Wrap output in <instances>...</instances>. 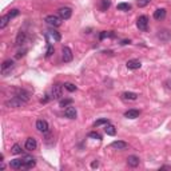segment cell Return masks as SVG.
I'll return each instance as SVG.
<instances>
[{
	"label": "cell",
	"instance_id": "obj_1",
	"mask_svg": "<svg viewBox=\"0 0 171 171\" xmlns=\"http://www.w3.org/2000/svg\"><path fill=\"white\" fill-rule=\"evenodd\" d=\"M62 17L60 16H58V15H47L46 17H44V21L48 24V25H51V27H59L62 25Z\"/></svg>",
	"mask_w": 171,
	"mask_h": 171
},
{
	"label": "cell",
	"instance_id": "obj_2",
	"mask_svg": "<svg viewBox=\"0 0 171 171\" xmlns=\"http://www.w3.org/2000/svg\"><path fill=\"white\" fill-rule=\"evenodd\" d=\"M24 104H25V102L21 100V99L17 98V96H13L10 99V100L6 102V106L10 107V109H19V107H23Z\"/></svg>",
	"mask_w": 171,
	"mask_h": 171
},
{
	"label": "cell",
	"instance_id": "obj_3",
	"mask_svg": "<svg viewBox=\"0 0 171 171\" xmlns=\"http://www.w3.org/2000/svg\"><path fill=\"white\" fill-rule=\"evenodd\" d=\"M13 66H15L13 60H11V59L4 60V62L2 63V75H3V76H8V74H10L11 71L13 70Z\"/></svg>",
	"mask_w": 171,
	"mask_h": 171
},
{
	"label": "cell",
	"instance_id": "obj_4",
	"mask_svg": "<svg viewBox=\"0 0 171 171\" xmlns=\"http://www.w3.org/2000/svg\"><path fill=\"white\" fill-rule=\"evenodd\" d=\"M136 27L139 28V31H147L148 28V17L146 15H142V16H139L138 17V20H136Z\"/></svg>",
	"mask_w": 171,
	"mask_h": 171
},
{
	"label": "cell",
	"instance_id": "obj_5",
	"mask_svg": "<svg viewBox=\"0 0 171 171\" xmlns=\"http://www.w3.org/2000/svg\"><path fill=\"white\" fill-rule=\"evenodd\" d=\"M62 96H63V87L60 84H55L51 90V98L55 99V100H59Z\"/></svg>",
	"mask_w": 171,
	"mask_h": 171
},
{
	"label": "cell",
	"instance_id": "obj_6",
	"mask_svg": "<svg viewBox=\"0 0 171 171\" xmlns=\"http://www.w3.org/2000/svg\"><path fill=\"white\" fill-rule=\"evenodd\" d=\"M62 58H63V62H64V63H70L71 60H72L74 55H72V51H71L70 47L64 46L62 48Z\"/></svg>",
	"mask_w": 171,
	"mask_h": 171
},
{
	"label": "cell",
	"instance_id": "obj_7",
	"mask_svg": "<svg viewBox=\"0 0 171 171\" xmlns=\"http://www.w3.org/2000/svg\"><path fill=\"white\" fill-rule=\"evenodd\" d=\"M36 130L39 132H43V134H47L48 132V130H49V124L47 120H44V119H39L36 120Z\"/></svg>",
	"mask_w": 171,
	"mask_h": 171
},
{
	"label": "cell",
	"instance_id": "obj_8",
	"mask_svg": "<svg viewBox=\"0 0 171 171\" xmlns=\"http://www.w3.org/2000/svg\"><path fill=\"white\" fill-rule=\"evenodd\" d=\"M59 16L63 20H68L71 16H72V10L70 7H62L59 8Z\"/></svg>",
	"mask_w": 171,
	"mask_h": 171
},
{
	"label": "cell",
	"instance_id": "obj_9",
	"mask_svg": "<svg viewBox=\"0 0 171 171\" xmlns=\"http://www.w3.org/2000/svg\"><path fill=\"white\" fill-rule=\"evenodd\" d=\"M24 147H25V150H28V151L36 150V147H38L36 139H35V138H27V141L24 143Z\"/></svg>",
	"mask_w": 171,
	"mask_h": 171
},
{
	"label": "cell",
	"instance_id": "obj_10",
	"mask_svg": "<svg viewBox=\"0 0 171 171\" xmlns=\"http://www.w3.org/2000/svg\"><path fill=\"white\" fill-rule=\"evenodd\" d=\"M76 115H78V112H76V109H75L74 106L66 107V110H64V116H66V118H68V119H75Z\"/></svg>",
	"mask_w": 171,
	"mask_h": 171
},
{
	"label": "cell",
	"instance_id": "obj_11",
	"mask_svg": "<svg viewBox=\"0 0 171 171\" xmlns=\"http://www.w3.org/2000/svg\"><path fill=\"white\" fill-rule=\"evenodd\" d=\"M15 96L20 98L21 100H24L25 103L30 100V92H28V91H25V90H23V88H17V90H16Z\"/></svg>",
	"mask_w": 171,
	"mask_h": 171
},
{
	"label": "cell",
	"instance_id": "obj_12",
	"mask_svg": "<svg viewBox=\"0 0 171 171\" xmlns=\"http://www.w3.org/2000/svg\"><path fill=\"white\" fill-rule=\"evenodd\" d=\"M126 66H127L128 70H138V68H141L142 63L139 59H130L127 63H126Z\"/></svg>",
	"mask_w": 171,
	"mask_h": 171
},
{
	"label": "cell",
	"instance_id": "obj_13",
	"mask_svg": "<svg viewBox=\"0 0 171 171\" xmlns=\"http://www.w3.org/2000/svg\"><path fill=\"white\" fill-rule=\"evenodd\" d=\"M35 164H36V160H35L34 158L25 156V158L23 159V169H24V170L32 169V167H35Z\"/></svg>",
	"mask_w": 171,
	"mask_h": 171
},
{
	"label": "cell",
	"instance_id": "obj_14",
	"mask_svg": "<svg viewBox=\"0 0 171 171\" xmlns=\"http://www.w3.org/2000/svg\"><path fill=\"white\" fill-rule=\"evenodd\" d=\"M139 115H141V111L135 110V109H131L124 112V118H127V119H136L139 118Z\"/></svg>",
	"mask_w": 171,
	"mask_h": 171
},
{
	"label": "cell",
	"instance_id": "obj_15",
	"mask_svg": "<svg viewBox=\"0 0 171 171\" xmlns=\"http://www.w3.org/2000/svg\"><path fill=\"white\" fill-rule=\"evenodd\" d=\"M111 147L112 148H116V150H126V148L128 147V145L123 141H115L111 143Z\"/></svg>",
	"mask_w": 171,
	"mask_h": 171
},
{
	"label": "cell",
	"instance_id": "obj_16",
	"mask_svg": "<svg viewBox=\"0 0 171 171\" xmlns=\"http://www.w3.org/2000/svg\"><path fill=\"white\" fill-rule=\"evenodd\" d=\"M10 167L13 170H20L23 169V159H12L10 162Z\"/></svg>",
	"mask_w": 171,
	"mask_h": 171
},
{
	"label": "cell",
	"instance_id": "obj_17",
	"mask_svg": "<svg viewBox=\"0 0 171 171\" xmlns=\"http://www.w3.org/2000/svg\"><path fill=\"white\" fill-rule=\"evenodd\" d=\"M166 17V10L164 8H158L154 11V19L155 20H163Z\"/></svg>",
	"mask_w": 171,
	"mask_h": 171
},
{
	"label": "cell",
	"instance_id": "obj_18",
	"mask_svg": "<svg viewBox=\"0 0 171 171\" xmlns=\"http://www.w3.org/2000/svg\"><path fill=\"white\" fill-rule=\"evenodd\" d=\"M127 164L130 167H138L139 166V158L136 155H130L127 158Z\"/></svg>",
	"mask_w": 171,
	"mask_h": 171
},
{
	"label": "cell",
	"instance_id": "obj_19",
	"mask_svg": "<svg viewBox=\"0 0 171 171\" xmlns=\"http://www.w3.org/2000/svg\"><path fill=\"white\" fill-rule=\"evenodd\" d=\"M25 32L24 31H20L19 34H17V36H16V40H15V43H16V46H23L24 42H25Z\"/></svg>",
	"mask_w": 171,
	"mask_h": 171
},
{
	"label": "cell",
	"instance_id": "obj_20",
	"mask_svg": "<svg viewBox=\"0 0 171 171\" xmlns=\"http://www.w3.org/2000/svg\"><path fill=\"white\" fill-rule=\"evenodd\" d=\"M47 36H51L53 39V42H60V40H62L60 34L58 32V31H55V30H49L47 32Z\"/></svg>",
	"mask_w": 171,
	"mask_h": 171
},
{
	"label": "cell",
	"instance_id": "obj_21",
	"mask_svg": "<svg viewBox=\"0 0 171 171\" xmlns=\"http://www.w3.org/2000/svg\"><path fill=\"white\" fill-rule=\"evenodd\" d=\"M122 98L126 99V100H136L138 99V94L135 92H130V91H126L122 94Z\"/></svg>",
	"mask_w": 171,
	"mask_h": 171
},
{
	"label": "cell",
	"instance_id": "obj_22",
	"mask_svg": "<svg viewBox=\"0 0 171 171\" xmlns=\"http://www.w3.org/2000/svg\"><path fill=\"white\" fill-rule=\"evenodd\" d=\"M104 131H106L107 135H110V136H114V135L116 134V128H115V126H112L111 123H107L106 127H104Z\"/></svg>",
	"mask_w": 171,
	"mask_h": 171
},
{
	"label": "cell",
	"instance_id": "obj_23",
	"mask_svg": "<svg viewBox=\"0 0 171 171\" xmlns=\"http://www.w3.org/2000/svg\"><path fill=\"white\" fill-rule=\"evenodd\" d=\"M11 17L8 15H3L2 17H0V30H4L6 27L8 25V23H10Z\"/></svg>",
	"mask_w": 171,
	"mask_h": 171
},
{
	"label": "cell",
	"instance_id": "obj_24",
	"mask_svg": "<svg viewBox=\"0 0 171 171\" xmlns=\"http://www.w3.org/2000/svg\"><path fill=\"white\" fill-rule=\"evenodd\" d=\"M72 102H74V100H72V99H71V98H67V99H60L59 106L64 109V107H68V106L72 104Z\"/></svg>",
	"mask_w": 171,
	"mask_h": 171
},
{
	"label": "cell",
	"instance_id": "obj_25",
	"mask_svg": "<svg viewBox=\"0 0 171 171\" xmlns=\"http://www.w3.org/2000/svg\"><path fill=\"white\" fill-rule=\"evenodd\" d=\"M21 146L19 145V143H15V145L12 146V148H11V152L13 155H19V154H21Z\"/></svg>",
	"mask_w": 171,
	"mask_h": 171
},
{
	"label": "cell",
	"instance_id": "obj_26",
	"mask_svg": "<svg viewBox=\"0 0 171 171\" xmlns=\"http://www.w3.org/2000/svg\"><path fill=\"white\" fill-rule=\"evenodd\" d=\"M111 7V0H100V10L107 11Z\"/></svg>",
	"mask_w": 171,
	"mask_h": 171
},
{
	"label": "cell",
	"instance_id": "obj_27",
	"mask_svg": "<svg viewBox=\"0 0 171 171\" xmlns=\"http://www.w3.org/2000/svg\"><path fill=\"white\" fill-rule=\"evenodd\" d=\"M116 8H118L119 11H130V10H131V6L127 4V3H119Z\"/></svg>",
	"mask_w": 171,
	"mask_h": 171
},
{
	"label": "cell",
	"instance_id": "obj_28",
	"mask_svg": "<svg viewBox=\"0 0 171 171\" xmlns=\"http://www.w3.org/2000/svg\"><path fill=\"white\" fill-rule=\"evenodd\" d=\"M114 36H115L114 32H106V31H103V32H100V35H99V39L103 40L106 38H114Z\"/></svg>",
	"mask_w": 171,
	"mask_h": 171
},
{
	"label": "cell",
	"instance_id": "obj_29",
	"mask_svg": "<svg viewBox=\"0 0 171 171\" xmlns=\"http://www.w3.org/2000/svg\"><path fill=\"white\" fill-rule=\"evenodd\" d=\"M64 88L67 90V91H70V92L76 91V86L72 84V83H64Z\"/></svg>",
	"mask_w": 171,
	"mask_h": 171
},
{
	"label": "cell",
	"instance_id": "obj_30",
	"mask_svg": "<svg viewBox=\"0 0 171 171\" xmlns=\"http://www.w3.org/2000/svg\"><path fill=\"white\" fill-rule=\"evenodd\" d=\"M88 138H92V139H98V141H100L102 139V135L96 132V131H91V132H88Z\"/></svg>",
	"mask_w": 171,
	"mask_h": 171
},
{
	"label": "cell",
	"instance_id": "obj_31",
	"mask_svg": "<svg viewBox=\"0 0 171 171\" xmlns=\"http://www.w3.org/2000/svg\"><path fill=\"white\" fill-rule=\"evenodd\" d=\"M138 7L139 8H145L146 6H148V4L151 3V0H138Z\"/></svg>",
	"mask_w": 171,
	"mask_h": 171
},
{
	"label": "cell",
	"instance_id": "obj_32",
	"mask_svg": "<svg viewBox=\"0 0 171 171\" xmlns=\"http://www.w3.org/2000/svg\"><path fill=\"white\" fill-rule=\"evenodd\" d=\"M19 13H20V11H19V10H17V8H13V10H11L10 12H8V13H7V15H8V16H10V17H11V19H13V17H16L17 15H19Z\"/></svg>",
	"mask_w": 171,
	"mask_h": 171
},
{
	"label": "cell",
	"instance_id": "obj_33",
	"mask_svg": "<svg viewBox=\"0 0 171 171\" xmlns=\"http://www.w3.org/2000/svg\"><path fill=\"white\" fill-rule=\"evenodd\" d=\"M107 123H110V120H109V119H99V120H96V122L94 123V127H99V126H102V124H107Z\"/></svg>",
	"mask_w": 171,
	"mask_h": 171
},
{
	"label": "cell",
	"instance_id": "obj_34",
	"mask_svg": "<svg viewBox=\"0 0 171 171\" xmlns=\"http://www.w3.org/2000/svg\"><path fill=\"white\" fill-rule=\"evenodd\" d=\"M53 51H55V48H53V46L51 43H48V47H47V52H46V56L49 58L53 53Z\"/></svg>",
	"mask_w": 171,
	"mask_h": 171
},
{
	"label": "cell",
	"instance_id": "obj_35",
	"mask_svg": "<svg viewBox=\"0 0 171 171\" xmlns=\"http://www.w3.org/2000/svg\"><path fill=\"white\" fill-rule=\"evenodd\" d=\"M24 52H25V51H23V52L19 51V52H17V53H16V59H20L21 56H24Z\"/></svg>",
	"mask_w": 171,
	"mask_h": 171
},
{
	"label": "cell",
	"instance_id": "obj_36",
	"mask_svg": "<svg viewBox=\"0 0 171 171\" xmlns=\"http://www.w3.org/2000/svg\"><path fill=\"white\" fill-rule=\"evenodd\" d=\"M98 166H99V162H98V160H94L92 163H91V167H92V169H96Z\"/></svg>",
	"mask_w": 171,
	"mask_h": 171
},
{
	"label": "cell",
	"instance_id": "obj_37",
	"mask_svg": "<svg viewBox=\"0 0 171 171\" xmlns=\"http://www.w3.org/2000/svg\"><path fill=\"white\" fill-rule=\"evenodd\" d=\"M171 167L170 166H163V167H160V170H170Z\"/></svg>",
	"mask_w": 171,
	"mask_h": 171
},
{
	"label": "cell",
	"instance_id": "obj_38",
	"mask_svg": "<svg viewBox=\"0 0 171 171\" xmlns=\"http://www.w3.org/2000/svg\"><path fill=\"white\" fill-rule=\"evenodd\" d=\"M122 44H130V40H123Z\"/></svg>",
	"mask_w": 171,
	"mask_h": 171
}]
</instances>
